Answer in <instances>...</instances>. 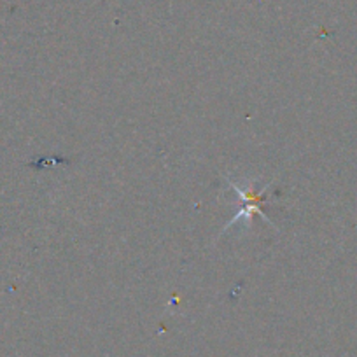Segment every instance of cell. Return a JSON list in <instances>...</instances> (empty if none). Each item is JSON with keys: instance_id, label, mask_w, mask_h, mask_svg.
I'll return each instance as SVG.
<instances>
[{"instance_id": "6da1fadb", "label": "cell", "mask_w": 357, "mask_h": 357, "mask_svg": "<svg viewBox=\"0 0 357 357\" xmlns=\"http://www.w3.org/2000/svg\"><path fill=\"white\" fill-rule=\"evenodd\" d=\"M226 181H228L229 188H231V190L235 191V193L238 195V197L242 198V200H243V207H242V211L238 212V214L233 215L231 221H229L228 225H226L225 228H222V231H221V233H225L226 229L231 228V226L235 225V222H238V219L245 218L247 221H250V218H252L254 214H259L261 218H263L264 221L268 222V225L273 226V222L270 221V218H268V215L264 214V212H263V208L259 207L261 204H264V202H266V191L270 190V188H272V183L266 184V186H264L263 190L259 191V193H254L252 188H249V190H242V188H240L238 184L233 183V181H231V178H229V177H226ZM273 228H275V226H273Z\"/></svg>"}]
</instances>
